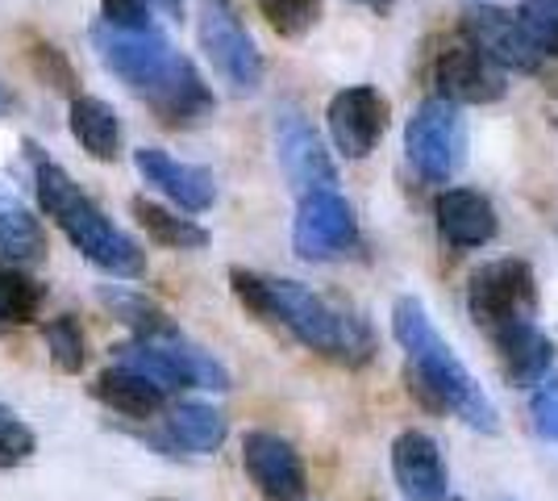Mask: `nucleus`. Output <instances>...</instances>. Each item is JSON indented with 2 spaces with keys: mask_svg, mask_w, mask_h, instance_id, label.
Returning <instances> with one entry per match:
<instances>
[{
  "mask_svg": "<svg viewBox=\"0 0 558 501\" xmlns=\"http://www.w3.org/2000/svg\"><path fill=\"white\" fill-rule=\"evenodd\" d=\"M93 47L96 59L130 93L142 96L155 109V118L171 130L201 126L213 114L217 100H213L209 84L192 68V59H184L155 25L150 29H117V25L100 22L93 25Z\"/></svg>",
  "mask_w": 558,
  "mask_h": 501,
  "instance_id": "f257e3e1",
  "label": "nucleus"
},
{
  "mask_svg": "<svg viewBox=\"0 0 558 501\" xmlns=\"http://www.w3.org/2000/svg\"><path fill=\"white\" fill-rule=\"evenodd\" d=\"M392 334L396 343L404 347V359H409V389L421 406L429 414H454L463 418L466 427L484 430V434H496L500 430V418H496V406L488 402V393L480 389V381L466 372V363L438 334L429 310L421 306L417 297H400L392 310Z\"/></svg>",
  "mask_w": 558,
  "mask_h": 501,
  "instance_id": "f03ea898",
  "label": "nucleus"
},
{
  "mask_svg": "<svg viewBox=\"0 0 558 501\" xmlns=\"http://www.w3.org/2000/svg\"><path fill=\"white\" fill-rule=\"evenodd\" d=\"M230 285L233 297L255 318L283 326L296 343H304L317 356L363 359L367 347H372L363 322L338 313L313 288L296 285V281H276V276H258V272H246V267H230Z\"/></svg>",
  "mask_w": 558,
  "mask_h": 501,
  "instance_id": "7ed1b4c3",
  "label": "nucleus"
},
{
  "mask_svg": "<svg viewBox=\"0 0 558 501\" xmlns=\"http://www.w3.org/2000/svg\"><path fill=\"white\" fill-rule=\"evenodd\" d=\"M34 151V180H38V201L47 217H54V226L71 239L75 251H84V260L96 263L100 272L109 276H125V281H138L146 276V255L142 247L125 230H117L113 222L105 217V210L96 205L88 192L71 180L59 164H50Z\"/></svg>",
  "mask_w": 558,
  "mask_h": 501,
  "instance_id": "20e7f679",
  "label": "nucleus"
},
{
  "mask_svg": "<svg viewBox=\"0 0 558 501\" xmlns=\"http://www.w3.org/2000/svg\"><path fill=\"white\" fill-rule=\"evenodd\" d=\"M466 310L488 338L505 326L530 322L537 313L534 267L525 260H492L475 267L466 281Z\"/></svg>",
  "mask_w": 558,
  "mask_h": 501,
  "instance_id": "39448f33",
  "label": "nucleus"
},
{
  "mask_svg": "<svg viewBox=\"0 0 558 501\" xmlns=\"http://www.w3.org/2000/svg\"><path fill=\"white\" fill-rule=\"evenodd\" d=\"M117 363L150 377L163 389H230V372L201 347L175 338H142V343H121Z\"/></svg>",
  "mask_w": 558,
  "mask_h": 501,
  "instance_id": "423d86ee",
  "label": "nucleus"
},
{
  "mask_svg": "<svg viewBox=\"0 0 558 501\" xmlns=\"http://www.w3.org/2000/svg\"><path fill=\"white\" fill-rule=\"evenodd\" d=\"M404 151L417 176H425L429 184H446L463 164V121L454 100L438 96L417 105V114L404 126Z\"/></svg>",
  "mask_w": 558,
  "mask_h": 501,
  "instance_id": "0eeeda50",
  "label": "nucleus"
},
{
  "mask_svg": "<svg viewBox=\"0 0 558 501\" xmlns=\"http://www.w3.org/2000/svg\"><path fill=\"white\" fill-rule=\"evenodd\" d=\"M359 242V222L350 201L338 189H322L301 196L296 226H292V247L301 260H338Z\"/></svg>",
  "mask_w": 558,
  "mask_h": 501,
  "instance_id": "6e6552de",
  "label": "nucleus"
},
{
  "mask_svg": "<svg viewBox=\"0 0 558 501\" xmlns=\"http://www.w3.org/2000/svg\"><path fill=\"white\" fill-rule=\"evenodd\" d=\"M276 155H279L283 176H288V184L301 192V196L338 184V167L329 159L322 134H317V130L308 126V118H304L301 109H292V105L276 114Z\"/></svg>",
  "mask_w": 558,
  "mask_h": 501,
  "instance_id": "1a4fd4ad",
  "label": "nucleus"
},
{
  "mask_svg": "<svg viewBox=\"0 0 558 501\" xmlns=\"http://www.w3.org/2000/svg\"><path fill=\"white\" fill-rule=\"evenodd\" d=\"M434 84H438V96L454 100V105H492L505 96V72L500 63L492 59L480 43H454L438 55L434 63Z\"/></svg>",
  "mask_w": 558,
  "mask_h": 501,
  "instance_id": "9d476101",
  "label": "nucleus"
},
{
  "mask_svg": "<svg viewBox=\"0 0 558 501\" xmlns=\"http://www.w3.org/2000/svg\"><path fill=\"white\" fill-rule=\"evenodd\" d=\"M329 121V139L333 146L347 155V159H367L384 130H388V100L379 88H367V84H354V88H342L333 93L326 109Z\"/></svg>",
  "mask_w": 558,
  "mask_h": 501,
  "instance_id": "9b49d317",
  "label": "nucleus"
},
{
  "mask_svg": "<svg viewBox=\"0 0 558 501\" xmlns=\"http://www.w3.org/2000/svg\"><path fill=\"white\" fill-rule=\"evenodd\" d=\"M201 47L213 59V68L233 84V93H255L263 84V55L221 4H205L201 13Z\"/></svg>",
  "mask_w": 558,
  "mask_h": 501,
  "instance_id": "f8f14e48",
  "label": "nucleus"
},
{
  "mask_svg": "<svg viewBox=\"0 0 558 501\" xmlns=\"http://www.w3.org/2000/svg\"><path fill=\"white\" fill-rule=\"evenodd\" d=\"M242 468L255 480V489L267 501H296L304 493V464L288 439L271 430H246L242 439Z\"/></svg>",
  "mask_w": 558,
  "mask_h": 501,
  "instance_id": "ddd939ff",
  "label": "nucleus"
},
{
  "mask_svg": "<svg viewBox=\"0 0 558 501\" xmlns=\"http://www.w3.org/2000/svg\"><path fill=\"white\" fill-rule=\"evenodd\" d=\"M463 29L471 43H480V47L488 50L500 68H509V72L537 75L542 63H546V50L537 47L534 34L525 29V22H521L517 13L492 9V4L488 9H471Z\"/></svg>",
  "mask_w": 558,
  "mask_h": 501,
  "instance_id": "4468645a",
  "label": "nucleus"
},
{
  "mask_svg": "<svg viewBox=\"0 0 558 501\" xmlns=\"http://www.w3.org/2000/svg\"><path fill=\"white\" fill-rule=\"evenodd\" d=\"M392 477L404 501H446V460L434 434L400 430L392 439Z\"/></svg>",
  "mask_w": 558,
  "mask_h": 501,
  "instance_id": "2eb2a0df",
  "label": "nucleus"
},
{
  "mask_svg": "<svg viewBox=\"0 0 558 501\" xmlns=\"http://www.w3.org/2000/svg\"><path fill=\"white\" fill-rule=\"evenodd\" d=\"M134 167H138V176L150 184V189H159L167 201H175L184 214H205L213 205V176L205 167L196 164H180V159H171L167 151L159 146H142L134 151Z\"/></svg>",
  "mask_w": 558,
  "mask_h": 501,
  "instance_id": "dca6fc26",
  "label": "nucleus"
},
{
  "mask_svg": "<svg viewBox=\"0 0 558 501\" xmlns=\"http://www.w3.org/2000/svg\"><path fill=\"white\" fill-rule=\"evenodd\" d=\"M492 347H496V359H500L505 381L517 384V389H534V384H542L546 377H550L555 343L542 334V326H537L534 318L496 331L492 334Z\"/></svg>",
  "mask_w": 558,
  "mask_h": 501,
  "instance_id": "f3484780",
  "label": "nucleus"
},
{
  "mask_svg": "<svg viewBox=\"0 0 558 501\" xmlns=\"http://www.w3.org/2000/svg\"><path fill=\"white\" fill-rule=\"evenodd\" d=\"M434 214H438L442 239L450 242V247H459V251L488 247V242L496 239V230H500L492 201L475 189H446L442 196H438V205H434Z\"/></svg>",
  "mask_w": 558,
  "mask_h": 501,
  "instance_id": "a211bd4d",
  "label": "nucleus"
},
{
  "mask_svg": "<svg viewBox=\"0 0 558 501\" xmlns=\"http://www.w3.org/2000/svg\"><path fill=\"white\" fill-rule=\"evenodd\" d=\"M93 397L100 406H109L113 414L121 418H134V422H146V418H155L167 402V389L163 384H155L150 377H142L134 368H125V363H117L109 372H100L93 381Z\"/></svg>",
  "mask_w": 558,
  "mask_h": 501,
  "instance_id": "6ab92c4d",
  "label": "nucleus"
},
{
  "mask_svg": "<svg viewBox=\"0 0 558 501\" xmlns=\"http://www.w3.org/2000/svg\"><path fill=\"white\" fill-rule=\"evenodd\" d=\"M71 134L96 164H113L121 155V121L100 96H71Z\"/></svg>",
  "mask_w": 558,
  "mask_h": 501,
  "instance_id": "aec40b11",
  "label": "nucleus"
},
{
  "mask_svg": "<svg viewBox=\"0 0 558 501\" xmlns=\"http://www.w3.org/2000/svg\"><path fill=\"white\" fill-rule=\"evenodd\" d=\"M167 434H171V443L184 448V452L213 455L226 443V418H221V409L201 406V402H184V406L171 409Z\"/></svg>",
  "mask_w": 558,
  "mask_h": 501,
  "instance_id": "412c9836",
  "label": "nucleus"
},
{
  "mask_svg": "<svg viewBox=\"0 0 558 501\" xmlns=\"http://www.w3.org/2000/svg\"><path fill=\"white\" fill-rule=\"evenodd\" d=\"M130 210H134L138 226L146 230V239L159 242V247H171V251H201V247H209V230L196 226L192 217L171 214V210L146 201V196H134Z\"/></svg>",
  "mask_w": 558,
  "mask_h": 501,
  "instance_id": "4be33fe9",
  "label": "nucleus"
},
{
  "mask_svg": "<svg viewBox=\"0 0 558 501\" xmlns=\"http://www.w3.org/2000/svg\"><path fill=\"white\" fill-rule=\"evenodd\" d=\"M0 255L13 263H34L47 255V239H43L38 217L13 196H0Z\"/></svg>",
  "mask_w": 558,
  "mask_h": 501,
  "instance_id": "5701e85b",
  "label": "nucleus"
},
{
  "mask_svg": "<svg viewBox=\"0 0 558 501\" xmlns=\"http://www.w3.org/2000/svg\"><path fill=\"white\" fill-rule=\"evenodd\" d=\"M100 301L125 322L134 326L142 338H175V322L167 318L155 301H146L138 293H125V288H100Z\"/></svg>",
  "mask_w": 558,
  "mask_h": 501,
  "instance_id": "b1692460",
  "label": "nucleus"
},
{
  "mask_svg": "<svg viewBox=\"0 0 558 501\" xmlns=\"http://www.w3.org/2000/svg\"><path fill=\"white\" fill-rule=\"evenodd\" d=\"M43 297L47 288L38 281H29L17 267H0V322H13V326L34 322L43 310Z\"/></svg>",
  "mask_w": 558,
  "mask_h": 501,
  "instance_id": "393cba45",
  "label": "nucleus"
},
{
  "mask_svg": "<svg viewBox=\"0 0 558 501\" xmlns=\"http://www.w3.org/2000/svg\"><path fill=\"white\" fill-rule=\"evenodd\" d=\"M43 334H47L50 363H54L59 372L75 377V372L88 363V343H84V331H80V322H75L71 313H63V318H50Z\"/></svg>",
  "mask_w": 558,
  "mask_h": 501,
  "instance_id": "a878e982",
  "label": "nucleus"
},
{
  "mask_svg": "<svg viewBox=\"0 0 558 501\" xmlns=\"http://www.w3.org/2000/svg\"><path fill=\"white\" fill-rule=\"evenodd\" d=\"M255 9L279 38H301L322 17V0H255Z\"/></svg>",
  "mask_w": 558,
  "mask_h": 501,
  "instance_id": "bb28decb",
  "label": "nucleus"
},
{
  "mask_svg": "<svg viewBox=\"0 0 558 501\" xmlns=\"http://www.w3.org/2000/svg\"><path fill=\"white\" fill-rule=\"evenodd\" d=\"M517 17L534 34V43L546 50V59H558V0H521Z\"/></svg>",
  "mask_w": 558,
  "mask_h": 501,
  "instance_id": "cd10ccee",
  "label": "nucleus"
},
{
  "mask_svg": "<svg viewBox=\"0 0 558 501\" xmlns=\"http://www.w3.org/2000/svg\"><path fill=\"white\" fill-rule=\"evenodd\" d=\"M29 63H34V72L47 80L54 93H63V96H80L75 93V72H71V63L63 59V50L59 47H34L29 50Z\"/></svg>",
  "mask_w": 558,
  "mask_h": 501,
  "instance_id": "c85d7f7f",
  "label": "nucleus"
},
{
  "mask_svg": "<svg viewBox=\"0 0 558 501\" xmlns=\"http://www.w3.org/2000/svg\"><path fill=\"white\" fill-rule=\"evenodd\" d=\"M530 414H534L537 434H542L546 443H555V448H558V372L542 381V389L534 393V406H530Z\"/></svg>",
  "mask_w": 558,
  "mask_h": 501,
  "instance_id": "c756f323",
  "label": "nucleus"
},
{
  "mask_svg": "<svg viewBox=\"0 0 558 501\" xmlns=\"http://www.w3.org/2000/svg\"><path fill=\"white\" fill-rule=\"evenodd\" d=\"M100 17L117 29H150L146 0H100Z\"/></svg>",
  "mask_w": 558,
  "mask_h": 501,
  "instance_id": "7c9ffc66",
  "label": "nucleus"
},
{
  "mask_svg": "<svg viewBox=\"0 0 558 501\" xmlns=\"http://www.w3.org/2000/svg\"><path fill=\"white\" fill-rule=\"evenodd\" d=\"M155 4L163 9L167 17H184V4H187V0H155Z\"/></svg>",
  "mask_w": 558,
  "mask_h": 501,
  "instance_id": "2f4dec72",
  "label": "nucleus"
},
{
  "mask_svg": "<svg viewBox=\"0 0 558 501\" xmlns=\"http://www.w3.org/2000/svg\"><path fill=\"white\" fill-rule=\"evenodd\" d=\"M354 4H363V9H372V13H388V9H392V0H354Z\"/></svg>",
  "mask_w": 558,
  "mask_h": 501,
  "instance_id": "473e14b6",
  "label": "nucleus"
},
{
  "mask_svg": "<svg viewBox=\"0 0 558 501\" xmlns=\"http://www.w3.org/2000/svg\"><path fill=\"white\" fill-rule=\"evenodd\" d=\"M9 109H13V96H9V93H4V88H0V118H4Z\"/></svg>",
  "mask_w": 558,
  "mask_h": 501,
  "instance_id": "72a5a7b5",
  "label": "nucleus"
},
{
  "mask_svg": "<svg viewBox=\"0 0 558 501\" xmlns=\"http://www.w3.org/2000/svg\"><path fill=\"white\" fill-rule=\"evenodd\" d=\"M500 501H512V498H500Z\"/></svg>",
  "mask_w": 558,
  "mask_h": 501,
  "instance_id": "f704fd0d",
  "label": "nucleus"
}]
</instances>
